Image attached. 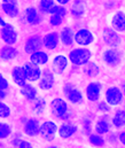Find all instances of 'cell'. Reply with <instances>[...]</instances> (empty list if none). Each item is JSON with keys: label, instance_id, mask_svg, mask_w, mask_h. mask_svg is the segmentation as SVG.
<instances>
[{"label": "cell", "instance_id": "1", "mask_svg": "<svg viewBox=\"0 0 125 148\" xmlns=\"http://www.w3.org/2000/svg\"><path fill=\"white\" fill-rule=\"evenodd\" d=\"M92 58V53L89 49L79 47L75 48L69 53V61L75 66H84L87 62H89Z\"/></svg>", "mask_w": 125, "mask_h": 148}, {"label": "cell", "instance_id": "2", "mask_svg": "<svg viewBox=\"0 0 125 148\" xmlns=\"http://www.w3.org/2000/svg\"><path fill=\"white\" fill-rule=\"evenodd\" d=\"M51 111L55 117H57L60 119H67L69 117L68 105L61 98H55V99L52 100V102H51Z\"/></svg>", "mask_w": 125, "mask_h": 148}, {"label": "cell", "instance_id": "3", "mask_svg": "<svg viewBox=\"0 0 125 148\" xmlns=\"http://www.w3.org/2000/svg\"><path fill=\"white\" fill-rule=\"evenodd\" d=\"M57 132H59V127L52 121H46L40 125V136L46 141L54 140V138H55Z\"/></svg>", "mask_w": 125, "mask_h": 148}, {"label": "cell", "instance_id": "4", "mask_svg": "<svg viewBox=\"0 0 125 148\" xmlns=\"http://www.w3.org/2000/svg\"><path fill=\"white\" fill-rule=\"evenodd\" d=\"M102 37L106 45L111 48H116L117 46L121 45V37L117 34V31L114 30L113 28H105L102 32Z\"/></svg>", "mask_w": 125, "mask_h": 148}, {"label": "cell", "instance_id": "5", "mask_svg": "<svg viewBox=\"0 0 125 148\" xmlns=\"http://www.w3.org/2000/svg\"><path fill=\"white\" fill-rule=\"evenodd\" d=\"M44 46V40L39 35H33L31 37H29L25 41L24 45V51L28 54H32L35 52L42 51V47Z\"/></svg>", "mask_w": 125, "mask_h": 148}, {"label": "cell", "instance_id": "6", "mask_svg": "<svg viewBox=\"0 0 125 148\" xmlns=\"http://www.w3.org/2000/svg\"><path fill=\"white\" fill-rule=\"evenodd\" d=\"M102 59L109 67H116L122 61V53L116 48H109L105 51Z\"/></svg>", "mask_w": 125, "mask_h": 148}, {"label": "cell", "instance_id": "7", "mask_svg": "<svg viewBox=\"0 0 125 148\" xmlns=\"http://www.w3.org/2000/svg\"><path fill=\"white\" fill-rule=\"evenodd\" d=\"M106 101L110 106H120L123 101V92L116 86L109 87L106 91Z\"/></svg>", "mask_w": 125, "mask_h": 148}, {"label": "cell", "instance_id": "8", "mask_svg": "<svg viewBox=\"0 0 125 148\" xmlns=\"http://www.w3.org/2000/svg\"><path fill=\"white\" fill-rule=\"evenodd\" d=\"M23 69H24V74H25L28 82L33 83V82H37L40 79L42 71L40 70L39 66H37L32 62H28L23 66Z\"/></svg>", "mask_w": 125, "mask_h": 148}, {"label": "cell", "instance_id": "9", "mask_svg": "<svg viewBox=\"0 0 125 148\" xmlns=\"http://www.w3.org/2000/svg\"><path fill=\"white\" fill-rule=\"evenodd\" d=\"M75 41L79 46H88L89 44L94 41V36L88 29L83 28V29H79L75 34Z\"/></svg>", "mask_w": 125, "mask_h": 148}, {"label": "cell", "instance_id": "10", "mask_svg": "<svg viewBox=\"0 0 125 148\" xmlns=\"http://www.w3.org/2000/svg\"><path fill=\"white\" fill-rule=\"evenodd\" d=\"M63 92H64L68 101L71 102V103H75L76 105V103H81L83 101V94H82V92L79 90L75 88L71 84H67L64 86Z\"/></svg>", "mask_w": 125, "mask_h": 148}, {"label": "cell", "instance_id": "11", "mask_svg": "<svg viewBox=\"0 0 125 148\" xmlns=\"http://www.w3.org/2000/svg\"><path fill=\"white\" fill-rule=\"evenodd\" d=\"M101 94V84L98 82H92L86 86V98L88 101L96 102L100 99Z\"/></svg>", "mask_w": 125, "mask_h": 148}, {"label": "cell", "instance_id": "12", "mask_svg": "<svg viewBox=\"0 0 125 148\" xmlns=\"http://www.w3.org/2000/svg\"><path fill=\"white\" fill-rule=\"evenodd\" d=\"M23 131L29 137H36V136L40 134V123H39V121L35 119V118L28 119L24 123Z\"/></svg>", "mask_w": 125, "mask_h": 148}, {"label": "cell", "instance_id": "13", "mask_svg": "<svg viewBox=\"0 0 125 148\" xmlns=\"http://www.w3.org/2000/svg\"><path fill=\"white\" fill-rule=\"evenodd\" d=\"M54 85V74H53V70L51 71L49 69H45L42 70V77L39 79V83H38V86L44 90V91H47V90H51Z\"/></svg>", "mask_w": 125, "mask_h": 148}, {"label": "cell", "instance_id": "14", "mask_svg": "<svg viewBox=\"0 0 125 148\" xmlns=\"http://www.w3.org/2000/svg\"><path fill=\"white\" fill-rule=\"evenodd\" d=\"M68 63H69V61H68V59L64 55H56L53 59V62H52V70H53V73L57 75H62L64 73V70L67 69Z\"/></svg>", "mask_w": 125, "mask_h": 148}, {"label": "cell", "instance_id": "15", "mask_svg": "<svg viewBox=\"0 0 125 148\" xmlns=\"http://www.w3.org/2000/svg\"><path fill=\"white\" fill-rule=\"evenodd\" d=\"M42 40H44V46H45L47 49L53 51V49H55V48L57 47V45H59L60 35H59L57 32L53 31V32H49V34L45 35L44 38H42Z\"/></svg>", "mask_w": 125, "mask_h": 148}, {"label": "cell", "instance_id": "16", "mask_svg": "<svg viewBox=\"0 0 125 148\" xmlns=\"http://www.w3.org/2000/svg\"><path fill=\"white\" fill-rule=\"evenodd\" d=\"M1 39L7 45H14L17 41V34L13 25L9 28H1Z\"/></svg>", "mask_w": 125, "mask_h": 148}, {"label": "cell", "instance_id": "17", "mask_svg": "<svg viewBox=\"0 0 125 148\" xmlns=\"http://www.w3.org/2000/svg\"><path fill=\"white\" fill-rule=\"evenodd\" d=\"M12 78L14 80V83L20 86V87H23L25 84H27V77L24 74V69L22 67H14L13 70H12Z\"/></svg>", "mask_w": 125, "mask_h": 148}, {"label": "cell", "instance_id": "18", "mask_svg": "<svg viewBox=\"0 0 125 148\" xmlns=\"http://www.w3.org/2000/svg\"><path fill=\"white\" fill-rule=\"evenodd\" d=\"M113 29L117 32H124L125 31V13L124 12H117L111 20Z\"/></svg>", "mask_w": 125, "mask_h": 148}, {"label": "cell", "instance_id": "19", "mask_svg": "<svg viewBox=\"0 0 125 148\" xmlns=\"http://www.w3.org/2000/svg\"><path fill=\"white\" fill-rule=\"evenodd\" d=\"M78 127L71 123H63L60 127H59V136L62 139H68L70 137H72L76 132H77Z\"/></svg>", "mask_w": 125, "mask_h": 148}, {"label": "cell", "instance_id": "20", "mask_svg": "<svg viewBox=\"0 0 125 148\" xmlns=\"http://www.w3.org/2000/svg\"><path fill=\"white\" fill-rule=\"evenodd\" d=\"M60 40L64 46H71L72 42L75 41V34L72 32V29L69 27L63 28L60 34Z\"/></svg>", "mask_w": 125, "mask_h": 148}, {"label": "cell", "instance_id": "21", "mask_svg": "<svg viewBox=\"0 0 125 148\" xmlns=\"http://www.w3.org/2000/svg\"><path fill=\"white\" fill-rule=\"evenodd\" d=\"M25 18H27L28 23L31 25H36L42 22V18L35 7H28L25 9Z\"/></svg>", "mask_w": 125, "mask_h": 148}, {"label": "cell", "instance_id": "22", "mask_svg": "<svg viewBox=\"0 0 125 148\" xmlns=\"http://www.w3.org/2000/svg\"><path fill=\"white\" fill-rule=\"evenodd\" d=\"M30 62H32L37 66L46 64L48 62V54L46 52H42V51L35 52L30 55Z\"/></svg>", "mask_w": 125, "mask_h": 148}, {"label": "cell", "instance_id": "23", "mask_svg": "<svg viewBox=\"0 0 125 148\" xmlns=\"http://www.w3.org/2000/svg\"><path fill=\"white\" fill-rule=\"evenodd\" d=\"M21 94L29 101H33L37 98V90L29 84H25L23 87H21Z\"/></svg>", "mask_w": 125, "mask_h": 148}, {"label": "cell", "instance_id": "24", "mask_svg": "<svg viewBox=\"0 0 125 148\" xmlns=\"http://www.w3.org/2000/svg\"><path fill=\"white\" fill-rule=\"evenodd\" d=\"M17 55V49L14 48L13 46H5L1 48V52H0V56L2 60L5 61H9V60H13L15 59Z\"/></svg>", "mask_w": 125, "mask_h": 148}, {"label": "cell", "instance_id": "25", "mask_svg": "<svg viewBox=\"0 0 125 148\" xmlns=\"http://www.w3.org/2000/svg\"><path fill=\"white\" fill-rule=\"evenodd\" d=\"M1 9H2V12H3L6 15H8L9 17H13V18L16 17V16L18 15V13H20L18 6H17V5H14V3H6V2H2Z\"/></svg>", "mask_w": 125, "mask_h": 148}, {"label": "cell", "instance_id": "26", "mask_svg": "<svg viewBox=\"0 0 125 148\" xmlns=\"http://www.w3.org/2000/svg\"><path fill=\"white\" fill-rule=\"evenodd\" d=\"M113 124L116 129L125 126V110L120 109L115 112V116L113 117Z\"/></svg>", "mask_w": 125, "mask_h": 148}, {"label": "cell", "instance_id": "27", "mask_svg": "<svg viewBox=\"0 0 125 148\" xmlns=\"http://www.w3.org/2000/svg\"><path fill=\"white\" fill-rule=\"evenodd\" d=\"M84 73L85 75L87 76V77H91V78H93V77H96L99 73H100V69H99V67L95 64V63H93V62H87L86 64H84Z\"/></svg>", "mask_w": 125, "mask_h": 148}, {"label": "cell", "instance_id": "28", "mask_svg": "<svg viewBox=\"0 0 125 148\" xmlns=\"http://www.w3.org/2000/svg\"><path fill=\"white\" fill-rule=\"evenodd\" d=\"M109 129H110V125H109V123L106 119H100L95 124V131L99 134H106V133H108L109 132Z\"/></svg>", "mask_w": 125, "mask_h": 148}, {"label": "cell", "instance_id": "29", "mask_svg": "<svg viewBox=\"0 0 125 148\" xmlns=\"http://www.w3.org/2000/svg\"><path fill=\"white\" fill-rule=\"evenodd\" d=\"M71 13L75 16H81L85 13V5L83 0H75L72 7H71Z\"/></svg>", "mask_w": 125, "mask_h": 148}, {"label": "cell", "instance_id": "30", "mask_svg": "<svg viewBox=\"0 0 125 148\" xmlns=\"http://www.w3.org/2000/svg\"><path fill=\"white\" fill-rule=\"evenodd\" d=\"M88 140H89V144L93 145V146H95V147H102V146H105V144H106L105 139L102 138V134H99V133L89 134Z\"/></svg>", "mask_w": 125, "mask_h": 148}, {"label": "cell", "instance_id": "31", "mask_svg": "<svg viewBox=\"0 0 125 148\" xmlns=\"http://www.w3.org/2000/svg\"><path fill=\"white\" fill-rule=\"evenodd\" d=\"M53 6H54V0H40L39 2V9L45 14L51 13V9L53 8Z\"/></svg>", "mask_w": 125, "mask_h": 148}, {"label": "cell", "instance_id": "32", "mask_svg": "<svg viewBox=\"0 0 125 148\" xmlns=\"http://www.w3.org/2000/svg\"><path fill=\"white\" fill-rule=\"evenodd\" d=\"M12 133V129L10 125H8L7 123H1L0 124V139H6L10 136Z\"/></svg>", "mask_w": 125, "mask_h": 148}, {"label": "cell", "instance_id": "33", "mask_svg": "<svg viewBox=\"0 0 125 148\" xmlns=\"http://www.w3.org/2000/svg\"><path fill=\"white\" fill-rule=\"evenodd\" d=\"M49 14H52V15H60V16L63 17L67 14V9L62 5H54L53 8L51 9V13Z\"/></svg>", "mask_w": 125, "mask_h": 148}, {"label": "cell", "instance_id": "34", "mask_svg": "<svg viewBox=\"0 0 125 148\" xmlns=\"http://www.w3.org/2000/svg\"><path fill=\"white\" fill-rule=\"evenodd\" d=\"M12 145H13L14 147H17V148H31L32 147V145H31L30 143H28V141H25V140H22V139H20V138H16V139L12 140Z\"/></svg>", "mask_w": 125, "mask_h": 148}, {"label": "cell", "instance_id": "35", "mask_svg": "<svg viewBox=\"0 0 125 148\" xmlns=\"http://www.w3.org/2000/svg\"><path fill=\"white\" fill-rule=\"evenodd\" d=\"M33 109L37 114H42L45 108V100L44 99H36L33 100Z\"/></svg>", "mask_w": 125, "mask_h": 148}, {"label": "cell", "instance_id": "36", "mask_svg": "<svg viewBox=\"0 0 125 148\" xmlns=\"http://www.w3.org/2000/svg\"><path fill=\"white\" fill-rule=\"evenodd\" d=\"M63 22V17L60 15H51L49 17V24L53 27H60Z\"/></svg>", "mask_w": 125, "mask_h": 148}, {"label": "cell", "instance_id": "37", "mask_svg": "<svg viewBox=\"0 0 125 148\" xmlns=\"http://www.w3.org/2000/svg\"><path fill=\"white\" fill-rule=\"evenodd\" d=\"M9 115H10V108L6 103L0 102V117L1 118H7Z\"/></svg>", "mask_w": 125, "mask_h": 148}, {"label": "cell", "instance_id": "38", "mask_svg": "<svg viewBox=\"0 0 125 148\" xmlns=\"http://www.w3.org/2000/svg\"><path fill=\"white\" fill-rule=\"evenodd\" d=\"M99 110L103 111V112L109 111L110 110V105H109L107 101H101V102L99 103Z\"/></svg>", "mask_w": 125, "mask_h": 148}, {"label": "cell", "instance_id": "39", "mask_svg": "<svg viewBox=\"0 0 125 148\" xmlns=\"http://www.w3.org/2000/svg\"><path fill=\"white\" fill-rule=\"evenodd\" d=\"M8 88V82L3 78V76H0V90H7Z\"/></svg>", "mask_w": 125, "mask_h": 148}, {"label": "cell", "instance_id": "40", "mask_svg": "<svg viewBox=\"0 0 125 148\" xmlns=\"http://www.w3.org/2000/svg\"><path fill=\"white\" fill-rule=\"evenodd\" d=\"M84 129H85L86 132H89V130H91V122L88 119H85V122H84Z\"/></svg>", "mask_w": 125, "mask_h": 148}, {"label": "cell", "instance_id": "41", "mask_svg": "<svg viewBox=\"0 0 125 148\" xmlns=\"http://www.w3.org/2000/svg\"><path fill=\"white\" fill-rule=\"evenodd\" d=\"M118 139H120V141H121V143H122V144L125 146V131H124V132H122V133L120 134Z\"/></svg>", "mask_w": 125, "mask_h": 148}, {"label": "cell", "instance_id": "42", "mask_svg": "<svg viewBox=\"0 0 125 148\" xmlns=\"http://www.w3.org/2000/svg\"><path fill=\"white\" fill-rule=\"evenodd\" d=\"M2 2H6V3H14V5H17V0H2Z\"/></svg>", "mask_w": 125, "mask_h": 148}, {"label": "cell", "instance_id": "43", "mask_svg": "<svg viewBox=\"0 0 125 148\" xmlns=\"http://www.w3.org/2000/svg\"><path fill=\"white\" fill-rule=\"evenodd\" d=\"M56 1L59 2V5H62V6H63V5L69 3V1H70V0H56Z\"/></svg>", "mask_w": 125, "mask_h": 148}, {"label": "cell", "instance_id": "44", "mask_svg": "<svg viewBox=\"0 0 125 148\" xmlns=\"http://www.w3.org/2000/svg\"><path fill=\"white\" fill-rule=\"evenodd\" d=\"M6 97V93H5V90H0V98L1 100H3V98Z\"/></svg>", "mask_w": 125, "mask_h": 148}, {"label": "cell", "instance_id": "45", "mask_svg": "<svg viewBox=\"0 0 125 148\" xmlns=\"http://www.w3.org/2000/svg\"><path fill=\"white\" fill-rule=\"evenodd\" d=\"M124 94H125V87H124Z\"/></svg>", "mask_w": 125, "mask_h": 148}]
</instances>
